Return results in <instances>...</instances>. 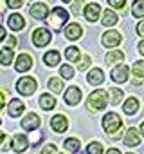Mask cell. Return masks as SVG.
Listing matches in <instances>:
<instances>
[{
    "instance_id": "cell-1",
    "label": "cell",
    "mask_w": 144,
    "mask_h": 154,
    "mask_svg": "<svg viewBox=\"0 0 144 154\" xmlns=\"http://www.w3.org/2000/svg\"><path fill=\"white\" fill-rule=\"evenodd\" d=\"M108 98H106V93L105 91H94L88 98H87V105H88V109L92 111V112H99V111H103L105 107H106V102Z\"/></svg>"
},
{
    "instance_id": "cell-2",
    "label": "cell",
    "mask_w": 144,
    "mask_h": 154,
    "mask_svg": "<svg viewBox=\"0 0 144 154\" xmlns=\"http://www.w3.org/2000/svg\"><path fill=\"white\" fill-rule=\"evenodd\" d=\"M47 18H49V26H50V27H54L56 31H59V29H61V26L68 20V13H67L63 8H54V9H52V13H50Z\"/></svg>"
},
{
    "instance_id": "cell-3",
    "label": "cell",
    "mask_w": 144,
    "mask_h": 154,
    "mask_svg": "<svg viewBox=\"0 0 144 154\" xmlns=\"http://www.w3.org/2000/svg\"><path fill=\"white\" fill-rule=\"evenodd\" d=\"M121 118L115 114V112H106L105 114V118H103V129L106 131V134H110V136H114V134H117V131L121 129Z\"/></svg>"
},
{
    "instance_id": "cell-4",
    "label": "cell",
    "mask_w": 144,
    "mask_h": 154,
    "mask_svg": "<svg viewBox=\"0 0 144 154\" xmlns=\"http://www.w3.org/2000/svg\"><path fill=\"white\" fill-rule=\"evenodd\" d=\"M16 91L20 94H25V96L33 94L36 91V80L34 78H29V76H24V78H20L16 82Z\"/></svg>"
},
{
    "instance_id": "cell-5",
    "label": "cell",
    "mask_w": 144,
    "mask_h": 154,
    "mask_svg": "<svg viewBox=\"0 0 144 154\" xmlns=\"http://www.w3.org/2000/svg\"><path fill=\"white\" fill-rule=\"evenodd\" d=\"M33 42H34L36 47H43V45H47V44L50 42V33H49V29H45V27L36 29V31L33 33Z\"/></svg>"
},
{
    "instance_id": "cell-6",
    "label": "cell",
    "mask_w": 144,
    "mask_h": 154,
    "mask_svg": "<svg viewBox=\"0 0 144 154\" xmlns=\"http://www.w3.org/2000/svg\"><path fill=\"white\" fill-rule=\"evenodd\" d=\"M101 42H103V45H106V47H117V45L121 44V35H119L117 31H106V33L101 36Z\"/></svg>"
},
{
    "instance_id": "cell-7",
    "label": "cell",
    "mask_w": 144,
    "mask_h": 154,
    "mask_svg": "<svg viewBox=\"0 0 144 154\" xmlns=\"http://www.w3.org/2000/svg\"><path fill=\"white\" fill-rule=\"evenodd\" d=\"M29 11H31V15H33L36 20H43V18H47V17H49V8H47V4H43V2L33 4Z\"/></svg>"
},
{
    "instance_id": "cell-8",
    "label": "cell",
    "mask_w": 144,
    "mask_h": 154,
    "mask_svg": "<svg viewBox=\"0 0 144 154\" xmlns=\"http://www.w3.org/2000/svg\"><path fill=\"white\" fill-rule=\"evenodd\" d=\"M128 74H130V69L126 65H119L112 71V80L115 84H124L128 80Z\"/></svg>"
},
{
    "instance_id": "cell-9",
    "label": "cell",
    "mask_w": 144,
    "mask_h": 154,
    "mask_svg": "<svg viewBox=\"0 0 144 154\" xmlns=\"http://www.w3.org/2000/svg\"><path fill=\"white\" fill-rule=\"evenodd\" d=\"M31 65H33V58H31V54H25V53L20 54L18 60H16V63H15V67H16L18 72H25V71H29Z\"/></svg>"
},
{
    "instance_id": "cell-10",
    "label": "cell",
    "mask_w": 144,
    "mask_h": 154,
    "mask_svg": "<svg viewBox=\"0 0 144 154\" xmlns=\"http://www.w3.org/2000/svg\"><path fill=\"white\" fill-rule=\"evenodd\" d=\"M81 100V91L78 87H68L67 93H65V102L68 105H78Z\"/></svg>"
},
{
    "instance_id": "cell-11",
    "label": "cell",
    "mask_w": 144,
    "mask_h": 154,
    "mask_svg": "<svg viewBox=\"0 0 144 154\" xmlns=\"http://www.w3.org/2000/svg\"><path fill=\"white\" fill-rule=\"evenodd\" d=\"M50 127L56 131V132H65L67 127H68V122L63 114H56L52 120H50Z\"/></svg>"
},
{
    "instance_id": "cell-12",
    "label": "cell",
    "mask_w": 144,
    "mask_h": 154,
    "mask_svg": "<svg viewBox=\"0 0 144 154\" xmlns=\"http://www.w3.org/2000/svg\"><path fill=\"white\" fill-rule=\"evenodd\" d=\"M85 18L88 20V22H96L97 18H99V13H101V6L99 4H88L87 8H85Z\"/></svg>"
},
{
    "instance_id": "cell-13",
    "label": "cell",
    "mask_w": 144,
    "mask_h": 154,
    "mask_svg": "<svg viewBox=\"0 0 144 154\" xmlns=\"http://www.w3.org/2000/svg\"><path fill=\"white\" fill-rule=\"evenodd\" d=\"M22 127H24L25 131H36V129L40 127V118L31 112V114H27V116L22 120Z\"/></svg>"
},
{
    "instance_id": "cell-14",
    "label": "cell",
    "mask_w": 144,
    "mask_h": 154,
    "mask_svg": "<svg viewBox=\"0 0 144 154\" xmlns=\"http://www.w3.org/2000/svg\"><path fill=\"white\" fill-rule=\"evenodd\" d=\"M27 147H29L27 136H24V134H15L13 136V149H15V152H24Z\"/></svg>"
},
{
    "instance_id": "cell-15",
    "label": "cell",
    "mask_w": 144,
    "mask_h": 154,
    "mask_svg": "<svg viewBox=\"0 0 144 154\" xmlns=\"http://www.w3.org/2000/svg\"><path fill=\"white\" fill-rule=\"evenodd\" d=\"M81 33H83V29H81L79 24H70V26H67V29H65V36H67L68 40H78V38L81 36Z\"/></svg>"
},
{
    "instance_id": "cell-16",
    "label": "cell",
    "mask_w": 144,
    "mask_h": 154,
    "mask_svg": "<svg viewBox=\"0 0 144 154\" xmlns=\"http://www.w3.org/2000/svg\"><path fill=\"white\" fill-rule=\"evenodd\" d=\"M139 143H140V138H139L137 131H135V129H128L126 134H124V145H128V147H137Z\"/></svg>"
},
{
    "instance_id": "cell-17",
    "label": "cell",
    "mask_w": 144,
    "mask_h": 154,
    "mask_svg": "<svg viewBox=\"0 0 144 154\" xmlns=\"http://www.w3.org/2000/svg\"><path fill=\"white\" fill-rule=\"evenodd\" d=\"M87 80H88V84H92V85H101L103 80H105V74H103L101 69H92V71L88 72V76H87Z\"/></svg>"
},
{
    "instance_id": "cell-18",
    "label": "cell",
    "mask_w": 144,
    "mask_h": 154,
    "mask_svg": "<svg viewBox=\"0 0 144 154\" xmlns=\"http://www.w3.org/2000/svg\"><path fill=\"white\" fill-rule=\"evenodd\" d=\"M7 24H9V27H11L13 31H20V29H24V26H25L24 18H22L18 13H13V15L9 17V20H7Z\"/></svg>"
},
{
    "instance_id": "cell-19",
    "label": "cell",
    "mask_w": 144,
    "mask_h": 154,
    "mask_svg": "<svg viewBox=\"0 0 144 154\" xmlns=\"http://www.w3.org/2000/svg\"><path fill=\"white\" fill-rule=\"evenodd\" d=\"M22 112H24V103H22V100H18V98L11 100V103H9V116H11V118H16V116H20Z\"/></svg>"
},
{
    "instance_id": "cell-20",
    "label": "cell",
    "mask_w": 144,
    "mask_h": 154,
    "mask_svg": "<svg viewBox=\"0 0 144 154\" xmlns=\"http://www.w3.org/2000/svg\"><path fill=\"white\" fill-rule=\"evenodd\" d=\"M101 22H103L105 27H112V26H115V22H117V15H115L112 9H106V11H103Z\"/></svg>"
},
{
    "instance_id": "cell-21",
    "label": "cell",
    "mask_w": 144,
    "mask_h": 154,
    "mask_svg": "<svg viewBox=\"0 0 144 154\" xmlns=\"http://www.w3.org/2000/svg\"><path fill=\"white\" fill-rule=\"evenodd\" d=\"M40 107H42L43 111H50V109H54V107H56V100H54V96H50V94H42V96H40Z\"/></svg>"
},
{
    "instance_id": "cell-22",
    "label": "cell",
    "mask_w": 144,
    "mask_h": 154,
    "mask_svg": "<svg viewBox=\"0 0 144 154\" xmlns=\"http://www.w3.org/2000/svg\"><path fill=\"white\" fill-rule=\"evenodd\" d=\"M59 60H61V56H59V53H58V51H49V53H45V56H43V62H45L49 67L58 65V63H59Z\"/></svg>"
},
{
    "instance_id": "cell-23",
    "label": "cell",
    "mask_w": 144,
    "mask_h": 154,
    "mask_svg": "<svg viewBox=\"0 0 144 154\" xmlns=\"http://www.w3.org/2000/svg\"><path fill=\"white\" fill-rule=\"evenodd\" d=\"M122 109H124L126 114H135L137 109H139V100H137V98H128V100L124 102Z\"/></svg>"
},
{
    "instance_id": "cell-24",
    "label": "cell",
    "mask_w": 144,
    "mask_h": 154,
    "mask_svg": "<svg viewBox=\"0 0 144 154\" xmlns=\"http://www.w3.org/2000/svg\"><path fill=\"white\" fill-rule=\"evenodd\" d=\"M11 62H13V49L11 47L0 49V63H2V65H9Z\"/></svg>"
},
{
    "instance_id": "cell-25",
    "label": "cell",
    "mask_w": 144,
    "mask_h": 154,
    "mask_svg": "<svg viewBox=\"0 0 144 154\" xmlns=\"http://www.w3.org/2000/svg\"><path fill=\"white\" fill-rule=\"evenodd\" d=\"M122 58H124V54L121 53V51H110L108 54H106V63L108 65H114V63H121L122 62Z\"/></svg>"
},
{
    "instance_id": "cell-26",
    "label": "cell",
    "mask_w": 144,
    "mask_h": 154,
    "mask_svg": "<svg viewBox=\"0 0 144 154\" xmlns=\"http://www.w3.org/2000/svg\"><path fill=\"white\" fill-rule=\"evenodd\" d=\"M131 15L137 17V18L144 17V0H135V2H133V6H131Z\"/></svg>"
},
{
    "instance_id": "cell-27",
    "label": "cell",
    "mask_w": 144,
    "mask_h": 154,
    "mask_svg": "<svg viewBox=\"0 0 144 154\" xmlns=\"http://www.w3.org/2000/svg\"><path fill=\"white\" fill-rule=\"evenodd\" d=\"M108 94H110V102H112L114 105L121 103V100H122V91H121V89H115V87H112V89L108 91Z\"/></svg>"
},
{
    "instance_id": "cell-28",
    "label": "cell",
    "mask_w": 144,
    "mask_h": 154,
    "mask_svg": "<svg viewBox=\"0 0 144 154\" xmlns=\"http://www.w3.org/2000/svg\"><path fill=\"white\" fill-rule=\"evenodd\" d=\"M65 58L70 60V62H78V60H79V49H78V47H67Z\"/></svg>"
},
{
    "instance_id": "cell-29",
    "label": "cell",
    "mask_w": 144,
    "mask_h": 154,
    "mask_svg": "<svg viewBox=\"0 0 144 154\" xmlns=\"http://www.w3.org/2000/svg\"><path fill=\"white\" fill-rule=\"evenodd\" d=\"M131 72L137 76V78H144V60L135 62V63H133V67H131Z\"/></svg>"
},
{
    "instance_id": "cell-30",
    "label": "cell",
    "mask_w": 144,
    "mask_h": 154,
    "mask_svg": "<svg viewBox=\"0 0 144 154\" xmlns=\"http://www.w3.org/2000/svg\"><path fill=\"white\" fill-rule=\"evenodd\" d=\"M49 87H50L52 93H58V94H59V93L63 91V82L58 80V78H50V80H49Z\"/></svg>"
},
{
    "instance_id": "cell-31",
    "label": "cell",
    "mask_w": 144,
    "mask_h": 154,
    "mask_svg": "<svg viewBox=\"0 0 144 154\" xmlns=\"http://www.w3.org/2000/svg\"><path fill=\"white\" fill-rule=\"evenodd\" d=\"M65 149H67L68 152H76V150L79 149V141H78L76 138H68V140L65 141Z\"/></svg>"
},
{
    "instance_id": "cell-32",
    "label": "cell",
    "mask_w": 144,
    "mask_h": 154,
    "mask_svg": "<svg viewBox=\"0 0 144 154\" xmlns=\"http://www.w3.org/2000/svg\"><path fill=\"white\" fill-rule=\"evenodd\" d=\"M59 74H61V78H67V80H70L72 76H74V69H72L70 65H61V69H59Z\"/></svg>"
},
{
    "instance_id": "cell-33",
    "label": "cell",
    "mask_w": 144,
    "mask_h": 154,
    "mask_svg": "<svg viewBox=\"0 0 144 154\" xmlns=\"http://www.w3.org/2000/svg\"><path fill=\"white\" fill-rule=\"evenodd\" d=\"M87 154H103V145L101 143H90L87 147Z\"/></svg>"
},
{
    "instance_id": "cell-34",
    "label": "cell",
    "mask_w": 144,
    "mask_h": 154,
    "mask_svg": "<svg viewBox=\"0 0 144 154\" xmlns=\"http://www.w3.org/2000/svg\"><path fill=\"white\" fill-rule=\"evenodd\" d=\"M108 4H110L112 8H115V9H121V8H124L126 0H108Z\"/></svg>"
},
{
    "instance_id": "cell-35",
    "label": "cell",
    "mask_w": 144,
    "mask_h": 154,
    "mask_svg": "<svg viewBox=\"0 0 144 154\" xmlns=\"http://www.w3.org/2000/svg\"><path fill=\"white\" fill-rule=\"evenodd\" d=\"M83 0H76V2H74V6H72V13H74V15H79V11H81V8H83Z\"/></svg>"
},
{
    "instance_id": "cell-36",
    "label": "cell",
    "mask_w": 144,
    "mask_h": 154,
    "mask_svg": "<svg viewBox=\"0 0 144 154\" xmlns=\"http://www.w3.org/2000/svg\"><path fill=\"white\" fill-rule=\"evenodd\" d=\"M88 65H90V58H88V56H83V60L78 63V69H79V71H85Z\"/></svg>"
},
{
    "instance_id": "cell-37",
    "label": "cell",
    "mask_w": 144,
    "mask_h": 154,
    "mask_svg": "<svg viewBox=\"0 0 144 154\" xmlns=\"http://www.w3.org/2000/svg\"><path fill=\"white\" fill-rule=\"evenodd\" d=\"M58 152V147L56 145H47V147H43V150H42V154H56Z\"/></svg>"
},
{
    "instance_id": "cell-38",
    "label": "cell",
    "mask_w": 144,
    "mask_h": 154,
    "mask_svg": "<svg viewBox=\"0 0 144 154\" xmlns=\"http://www.w3.org/2000/svg\"><path fill=\"white\" fill-rule=\"evenodd\" d=\"M6 2H7V6H9V8L16 9V8H20V6L24 4V0H6Z\"/></svg>"
},
{
    "instance_id": "cell-39",
    "label": "cell",
    "mask_w": 144,
    "mask_h": 154,
    "mask_svg": "<svg viewBox=\"0 0 144 154\" xmlns=\"http://www.w3.org/2000/svg\"><path fill=\"white\" fill-rule=\"evenodd\" d=\"M16 42H18V40H16L15 36H9V38H7V45H9V47H16Z\"/></svg>"
},
{
    "instance_id": "cell-40",
    "label": "cell",
    "mask_w": 144,
    "mask_h": 154,
    "mask_svg": "<svg viewBox=\"0 0 144 154\" xmlns=\"http://www.w3.org/2000/svg\"><path fill=\"white\" fill-rule=\"evenodd\" d=\"M137 33H139L140 36H144V20L139 22V26H137Z\"/></svg>"
},
{
    "instance_id": "cell-41",
    "label": "cell",
    "mask_w": 144,
    "mask_h": 154,
    "mask_svg": "<svg viewBox=\"0 0 144 154\" xmlns=\"http://www.w3.org/2000/svg\"><path fill=\"white\" fill-rule=\"evenodd\" d=\"M4 105H6V100H4V93H0V111L4 109Z\"/></svg>"
},
{
    "instance_id": "cell-42",
    "label": "cell",
    "mask_w": 144,
    "mask_h": 154,
    "mask_svg": "<svg viewBox=\"0 0 144 154\" xmlns=\"http://www.w3.org/2000/svg\"><path fill=\"white\" fill-rule=\"evenodd\" d=\"M139 53H140V54L144 56V40H142V42L139 44Z\"/></svg>"
},
{
    "instance_id": "cell-43",
    "label": "cell",
    "mask_w": 144,
    "mask_h": 154,
    "mask_svg": "<svg viewBox=\"0 0 144 154\" xmlns=\"http://www.w3.org/2000/svg\"><path fill=\"white\" fill-rule=\"evenodd\" d=\"M106 154H121V150H119V149H110Z\"/></svg>"
},
{
    "instance_id": "cell-44",
    "label": "cell",
    "mask_w": 144,
    "mask_h": 154,
    "mask_svg": "<svg viewBox=\"0 0 144 154\" xmlns=\"http://www.w3.org/2000/svg\"><path fill=\"white\" fill-rule=\"evenodd\" d=\"M6 38V31H4V27H0V40H4Z\"/></svg>"
},
{
    "instance_id": "cell-45",
    "label": "cell",
    "mask_w": 144,
    "mask_h": 154,
    "mask_svg": "<svg viewBox=\"0 0 144 154\" xmlns=\"http://www.w3.org/2000/svg\"><path fill=\"white\" fill-rule=\"evenodd\" d=\"M140 132H142V136H144V122L140 123Z\"/></svg>"
},
{
    "instance_id": "cell-46",
    "label": "cell",
    "mask_w": 144,
    "mask_h": 154,
    "mask_svg": "<svg viewBox=\"0 0 144 154\" xmlns=\"http://www.w3.org/2000/svg\"><path fill=\"white\" fill-rule=\"evenodd\" d=\"M4 141V132H0V143Z\"/></svg>"
},
{
    "instance_id": "cell-47",
    "label": "cell",
    "mask_w": 144,
    "mask_h": 154,
    "mask_svg": "<svg viewBox=\"0 0 144 154\" xmlns=\"http://www.w3.org/2000/svg\"><path fill=\"white\" fill-rule=\"evenodd\" d=\"M63 2H72V0H63Z\"/></svg>"
},
{
    "instance_id": "cell-48",
    "label": "cell",
    "mask_w": 144,
    "mask_h": 154,
    "mask_svg": "<svg viewBox=\"0 0 144 154\" xmlns=\"http://www.w3.org/2000/svg\"><path fill=\"white\" fill-rule=\"evenodd\" d=\"M0 22H2V13H0Z\"/></svg>"
},
{
    "instance_id": "cell-49",
    "label": "cell",
    "mask_w": 144,
    "mask_h": 154,
    "mask_svg": "<svg viewBox=\"0 0 144 154\" xmlns=\"http://www.w3.org/2000/svg\"><path fill=\"white\" fill-rule=\"evenodd\" d=\"M0 123H2V120H0Z\"/></svg>"
}]
</instances>
